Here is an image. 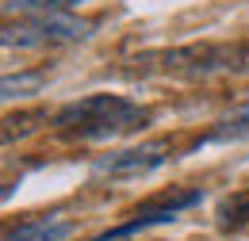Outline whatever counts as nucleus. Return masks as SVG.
<instances>
[{
	"instance_id": "1",
	"label": "nucleus",
	"mask_w": 249,
	"mask_h": 241,
	"mask_svg": "<svg viewBox=\"0 0 249 241\" xmlns=\"http://www.w3.org/2000/svg\"><path fill=\"white\" fill-rule=\"evenodd\" d=\"M142 122H150L146 107L130 103L126 96H107V92L73 100L54 115V126L65 138H77V142H104V138H115V134H130Z\"/></svg>"
},
{
	"instance_id": "2",
	"label": "nucleus",
	"mask_w": 249,
	"mask_h": 241,
	"mask_svg": "<svg viewBox=\"0 0 249 241\" xmlns=\"http://www.w3.org/2000/svg\"><path fill=\"white\" fill-rule=\"evenodd\" d=\"M89 31H92L89 19H77L65 12H35L27 23L4 27L0 42L19 46V50H35V46H54V42H81V38H89Z\"/></svg>"
},
{
	"instance_id": "3",
	"label": "nucleus",
	"mask_w": 249,
	"mask_h": 241,
	"mask_svg": "<svg viewBox=\"0 0 249 241\" xmlns=\"http://www.w3.org/2000/svg\"><path fill=\"white\" fill-rule=\"evenodd\" d=\"M203 203V191L199 188H169V191H161L157 199H146L138 211L130 214L126 222L119 226H111L107 234H100L96 241H119V238H130V234H138V230H146V226H161V222H173L177 214H184L188 207H199Z\"/></svg>"
},
{
	"instance_id": "4",
	"label": "nucleus",
	"mask_w": 249,
	"mask_h": 241,
	"mask_svg": "<svg viewBox=\"0 0 249 241\" xmlns=\"http://www.w3.org/2000/svg\"><path fill=\"white\" fill-rule=\"evenodd\" d=\"M165 161H169V146L146 142V146H134V150H119V153L100 157L92 165V172L96 176H142V172H154Z\"/></svg>"
},
{
	"instance_id": "5",
	"label": "nucleus",
	"mask_w": 249,
	"mask_h": 241,
	"mask_svg": "<svg viewBox=\"0 0 249 241\" xmlns=\"http://www.w3.org/2000/svg\"><path fill=\"white\" fill-rule=\"evenodd\" d=\"M73 234V222L62 214H50V218H27L19 222L16 230H8L4 241H65Z\"/></svg>"
},
{
	"instance_id": "6",
	"label": "nucleus",
	"mask_w": 249,
	"mask_h": 241,
	"mask_svg": "<svg viewBox=\"0 0 249 241\" xmlns=\"http://www.w3.org/2000/svg\"><path fill=\"white\" fill-rule=\"evenodd\" d=\"M242 138H249V103L226 111L218 119V126L207 134V142H242Z\"/></svg>"
},
{
	"instance_id": "7",
	"label": "nucleus",
	"mask_w": 249,
	"mask_h": 241,
	"mask_svg": "<svg viewBox=\"0 0 249 241\" xmlns=\"http://www.w3.org/2000/svg\"><path fill=\"white\" fill-rule=\"evenodd\" d=\"M242 226H249V188L218 203V230H242Z\"/></svg>"
},
{
	"instance_id": "8",
	"label": "nucleus",
	"mask_w": 249,
	"mask_h": 241,
	"mask_svg": "<svg viewBox=\"0 0 249 241\" xmlns=\"http://www.w3.org/2000/svg\"><path fill=\"white\" fill-rule=\"evenodd\" d=\"M73 4H81V0H8V12H23V16H35V12H69Z\"/></svg>"
},
{
	"instance_id": "9",
	"label": "nucleus",
	"mask_w": 249,
	"mask_h": 241,
	"mask_svg": "<svg viewBox=\"0 0 249 241\" xmlns=\"http://www.w3.org/2000/svg\"><path fill=\"white\" fill-rule=\"evenodd\" d=\"M42 85V73H31V77H8L4 81V96H19V92H27V88H38Z\"/></svg>"
}]
</instances>
